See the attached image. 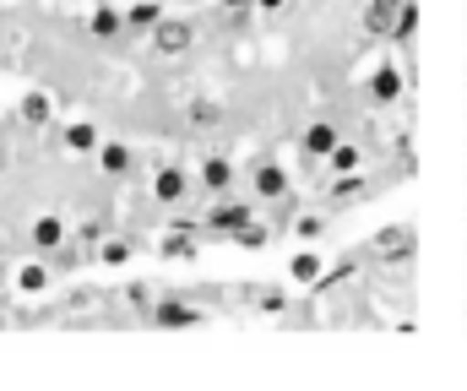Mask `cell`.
I'll list each match as a JSON object with an SVG mask.
<instances>
[{"label": "cell", "mask_w": 467, "mask_h": 391, "mask_svg": "<svg viewBox=\"0 0 467 391\" xmlns=\"http://www.w3.org/2000/svg\"><path fill=\"white\" fill-rule=\"evenodd\" d=\"M191 44H196V33H191V22H169V16H158V27H152V49L158 55H191Z\"/></svg>", "instance_id": "cell-1"}, {"label": "cell", "mask_w": 467, "mask_h": 391, "mask_svg": "<svg viewBox=\"0 0 467 391\" xmlns=\"http://www.w3.org/2000/svg\"><path fill=\"white\" fill-rule=\"evenodd\" d=\"M375 251L386 261H413V229L408 223H397V229H386L380 240H375Z\"/></svg>", "instance_id": "cell-2"}, {"label": "cell", "mask_w": 467, "mask_h": 391, "mask_svg": "<svg viewBox=\"0 0 467 391\" xmlns=\"http://www.w3.org/2000/svg\"><path fill=\"white\" fill-rule=\"evenodd\" d=\"M255 196H261V201L288 196V169H283V163H261V169H255Z\"/></svg>", "instance_id": "cell-3"}, {"label": "cell", "mask_w": 467, "mask_h": 391, "mask_svg": "<svg viewBox=\"0 0 467 391\" xmlns=\"http://www.w3.org/2000/svg\"><path fill=\"white\" fill-rule=\"evenodd\" d=\"M397 93H402L397 66H375V71H369V98H375V104H397Z\"/></svg>", "instance_id": "cell-4"}, {"label": "cell", "mask_w": 467, "mask_h": 391, "mask_svg": "<svg viewBox=\"0 0 467 391\" xmlns=\"http://www.w3.org/2000/svg\"><path fill=\"white\" fill-rule=\"evenodd\" d=\"M337 141H343V130L332 126V120H316V126L305 130V152H316V158H332Z\"/></svg>", "instance_id": "cell-5"}, {"label": "cell", "mask_w": 467, "mask_h": 391, "mask_svg": "<svg viewBox=\"0 0 467 391\" xmlns=\"http://www.w3.org/2000/svg\"><path fill=\"white\" fill-rule=\"evenodd\" d=\"M27 240H33V251H44V256H49V251L66 240V223H60V218H38V223L27 229Z\"/></svg>", "instance_id": "cell-6"}, {"label": "cell", "mask_w": 467, "mask_h": 391, "mask_svg": "<svg viewBox=\"0 0 467 391\" xmlns=\"http://www.w3.org/2000/svg\"><path fill=\"white\" fill-rule=\"evenodd\" d=\"M244 223H250V207H213V212H207V229H213V234H234V229H244Z\"/></svg>", "instance_id": "cell-7"}, {"label": "cell", "mask_w": 467, "mask_h": 391, "mask_svg": "<svg viewBox=\"0 0 467 391\" xmlns=\"http://www.w3.org/2000/svg\"><path fill=\"white\" fill-rule=\"evenodd\" d=\"M185 185H191V180H185V169H158L152 196H158V201H180V196H185Z\"/></svg>", "instance_id": "cell-8"}, {"label": "cell", "mask_w": 467, "mask_h": 391, "mask_svg": "<svg viewBox=\"0 0 467 391\" xmlns=\"http://www.w3.org/2000/svg\"><path fill=\"white\" fill-rule=\"evenodd\" d=\"M16 115H22V126L44 130V126H49V115H55V109H49V98H44V93H27V98L16 104Z\"/></svg>", "instance_id": "cell-9"}, {"label": "cell", "mask_w": 467, "mask_h": 391, "mask_svg": "<svg viewBox=\"0 0 467 391\" xmlns=\"http://www.w3.org/2000/svg\"><path fill=\"white\" fill-rule=\"evenodd\" d=\"M152 321H158V326H191V321H202V315H196L191 304H180V299H163V304L152 310Z\"/></svg>", "instance_id": "cell-10"}, {"label": "cell", "mask_w": 467, "mask_h": 391, "mask_svg": "<svg viewBox=\"0 0 467 391\" xmlns=\"http://www.w3.org/2000/svg\"><path fill=\"white\" fill-rule=\"evenodd\" d=\"M202 185H207V190H229L234 185V163L229 158H207V163H202Z\"/></svg>", "instance_id": "cell-11"}, {"label": "cell", "mask_w": 467, "mask_h": 391, "mask_svg": "<svg viewBox=\"0 0 467 391\" xmlns=\"http://www.w3.org/2000/svg\"><path fill=\"white\" fill-rule=\"evenodd\" d=\"M99 163H104V174H130V147H119V141H104L99 147Z\"/></svg>", "instance_id": "cell-12"}, {"label": "cell", "mask_w": 467, "mask_h": 391, "mask_svg": "<svg viewBox=\"0 0 467 391\" xmlns=\"http://www.w3.org/2000/svg\"><path fill=\"white\" fill-rule=\"evenodd\" d=\"M16 288H22V293H44V288H49V266H38V261H27V266L16 272Z\"/></svg>", "instance_id": "cell-13"}, {"label": "cell", "mask_w": 467, "mask_h": 391, "mask_svg": "<svg viewBox=\"0 0 467 391\" xmlns=\"http://www.w3.org/2000/svg\"><path fill=\"white\" fill-rule=\"evenodd\" d=\"M66 147L71 152H93L99 147V126H66Z\"/></svg>", "instance_id": "cell-14"}, {"label": "cell", "mask_w": 467, "mask_h": 391, "mask_svg": "<svg viewBox=\"0 0 467 391\" xmlns=\"http://www.w3.org/2000/svg\"><path fill=\"white\" fill-rule=\"evenodd\" d=\"M250 299H255V310H266V315H277V310L288 304V293H283V288H272V283H266V288H255Z\"/></svg>", "instance_id": "cell-15"}, {"label": "cell", "mask_w": 467, "mask_h": 391, "mask_svg": "<svg viewBox=\"0 0 467 391\" xmlns=\"http://www.w3.org/2000/svg\"><path fill=\"white\" fill-rule=\"evenodd\" d=\"M288 277H294V283H310V277H321V256H294Z\"/></svg>", "instance_id": "cell-16"}, {"label": "cell", "mask_w": 467, "mask_h": 391, "mask_svg": "<svg viewBox=\"0 0 467 391\" xmlns=\"http://www.w3.org/2000/svg\"><path fill=\"white\" fill-rule=\"evenodd\" d=\"M99 261H104V266H125V261H130V240H109Z\"/></svg>", "instance_id": "cell-17"}, {"label": "cell", "mask_w": 467, "mask_h": 391, "mask_svg": "<svg viewBox=\"0 0 467 391\" xmlns=\"http://www.w3.org/2000/svg\"><path fill=\"white\" fill-rule=\"evenodd\" d=\"M191 126H218V104L196 98V104H191Z\"/></svg>", "instance_id": "cell-18"}, {"label": "cell", "mask_w": 467, "mask_h": 391, "mask_svg": "<svg viewBox=\"0 0 467 391\" xmlns=\"http://www.w3.org/2000/svg\"><path fill=\"white\" fill-rule=\"evenodd\" d=\"M93 33H99V38H109V33H119V16L109 11V5H104V11H93Z\"/></svg>", "instance_id": "cell-19"}, {"label": "cell", "mask_w": 467, "mask_h": 391, "mask_svg": "<svg viewBox=\"0 0 467 391\" xmlns=\"http://www.w3.org/2000/svg\"><path fill=\"white\" fill-rule=\"evenodd\" d=\"M353 163H358V147H343V141H337V147H332V169H337V174H348Z\"/></svg>", "instance_id": "cell-20"}, {"label": "cell", "mask_w": 467, "mask_h": 391, "mask_svg": "<svg viewBox=\"0 0 467 391\" xmlns=\"http://www.w3.org/2000/svg\"><path fill=\"white\" fill-rule=\"evenodd\" d=\"M158 16H163L158 5H136V11H130V22H136V27H158Z\"/></svg>", "instance_id": "cell-21"}, {"label": "cell", "mask_w": 467, "mask_h": 391, "mask_svg": "<svg viewBox=\"0 0 467 391\" xmlns=\"http://www.w3.org/2000/svg\"><path fill=\"white\" fill-rule=\"evenodd\" d=\"M125 299H130V304H152V283H130Z\"/></svg>", "instance_id": "cell-22"}, {"label": "cell", "mask_w": 467, "mask_h": 391, "mask_svg": "<svg viewBox=\"0 0 467 391\" xmlns=\"http://www.w3.org/2000/svg\"><path fill=\"white\" fill-rule=\"evenodd\" d=\"M163 256H191V240H163Z\"/></svg>", "instance_id": "cell-23"}, {"label": "cell", "mask_w": 467, "mask_h": 391, "mask_svg": "<svg viewBox=\"0 0 467 391\" xmlns=\"http://www.w3.org/2000/svg\"><path fill=\"white\" fill-rule=\"evenodd\" d=\"M250 5H255V11H277L283 0H250Z\"/></svg>", "instance_id": "cell-24"}, {"label": "cell", "mask_w": 467, "mask_h": 391, "mask_svg": "<svg viewBox=\"0 0 467 391\" xmlns=\"http://www.w3.org/2000/svg\"><path fill=\"white\" fill-rule=\"evenodd\" d=\"M0 163H5V130H0Z\"/></svg>", "instance_id": "cell-25"}, {"label": "cell", "mask_w": 467, "mask_h": 391, "mask_svg": "<svg viewBox=\"0 0 467 391\" xmlns=\"http://www.w3.org/2000/svg\"><path fill=\"white\" fill-rule=\"evenodd\" d=\"M0 126H5V120H0Z\"/></svg>", "instance_id": "cell-26"}]
</instances>
